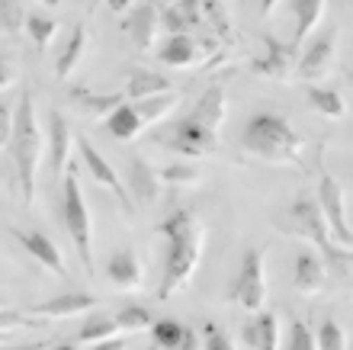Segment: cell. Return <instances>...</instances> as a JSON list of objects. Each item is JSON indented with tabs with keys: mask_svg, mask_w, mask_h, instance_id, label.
I'll use <instances>...</instances> for the list:
<instances>
[{
	"mask_svg": "<svg viewBox=\"0 0 353 350\" xmlns=\"http://www.w3.org/2000/svg\"><path fill=\"white\" fill-rule=\"evenodd\" d=\"M228 100H225L222 84H212L209 90L199 97L190 116L176 119L164 135L161 145L170 148L180 157H205L219 151V129H222L225 116H228Z\"/></svg>",
	"mask_w": 353,
	"mask_h": 350,
	"instance_id": "cell-1",
	"label": "cell"
},
{
	"mask_svg": "<svg viewBox=\"0 0 353 350\" xmlns=\"http://www.w3.org/2000/svg\"><path fill=\"white\" fill-rule=\"evenodd\" d=\"M161 235H168V264H164V277L158 286V299L170 295L186 283L199 267V254H203V225L190 209H176L161 222Z\"/></svg>",
	"mask_w": 353,
	"mask_h": 350,
	"instance_id": "cell-2",
	"label": "cell"
},
{
	"mask_svg": "<svg viewBox=\"0 0 353 350\" xmlns=\"http://www.w3.org/2000/svg\"><path fill=\"white\" fill-rule=\"evenodd\" d=\"M305 139L279 113H257L241 132V151L270 164H296Z\"/></svg>",
	"mask_w": 353,
	"mask_h": 350,
	"instance_id": "cell-3",
	"label": "cell"
},
{
	"mask_svg": "<svg viewBox=\"0 0 353 350\" xmlns=\"http://www.w3.org/2000/svg\"><path fill=\"white\" fill-rule=\"evenodd\" d=\"M10 151H13V164H17L19 200L26 206H32V200H36L39 164H42V126H39V119H36V100H32L29 90H23V97H19Z\"/></svg>",
	"mask_w": 353,
	"mask_h": 350,
	"instance_id": "cell-4",
	"label": "cell"
},
{
	"mask_svg": "<svg viewBox=\"0 0 353 350\" xmlns=\"http://www.w3.org/2000/svg\"><path fill=\"white\" fill-rule=\"evenodd\" d=\"M289 219H292V231H296V235L308 238L325 254V264H334L341 273L353 264V248H344V244L334 238V231H331L325 212H321V206H318L315 200H299V203H292Z\"/></svg>",
	"mask_w": 353,
	"mask_h": 350,
	"instance_id": "cell-5",
	"label": "cell"
},
{
	"mask_svg": "<svg viewBox=\"0 0 353 350\" xmlns=\"http://www.w3.org/2000/svg\"><path fill=\"white\" fill-rule=\"evenodd\" d=\"M65 193H61V215H65V229L71 235L77 248V257L84 264L87 273H93V225H90V212H87V200H84V190L77 184L74 174H68L65 184Z\"/></svg>",
	"mask_w": 353,
	"mask_h": 350,
	"instance_id": "cell-6",
	"label": "cell"
},
{
	"mask_svg": "<svg viewBox=\"0 0 353 350\" xmlns=\"http://www.w3.org/2000/svg\"><path fill=\"white\" fill-rule=\"evenodd\" d=\"M267 251L263 248H251L244 251L241 257V270L232 283V299L241 305L244 312H261L267 302V270H263Z\"/></svg>",
	"mask_w": 353,
	"mask_h": 350,
	"instance_id": "cell-7",
	"label": "cell"
},
{
	"mask_svg": "<svg viewBox=\"0 0 353 350\" xmlns=\"http://www.w3.org/2000/svg\"><path fill=\"white\" fill-rule=\"evenodd\" d=\"M334 58H337V29L327 26L321 29L315 39H312V46L299 55V77L308 84L315 81H325L331 68H334Z\"/></svg>",
	"mask_w": 353,
	"mask_h": 350,
	"instance_id": "cell-8",
	"label": "cell"
},
{
	"mask_svg": "<svg viewBox=\"0 0 353 350\" xmlns=\"http://www.w3.org/2000/svg\"><path fill=\"white\" fill-rule=\"evenodd\" d=\"M263 48H267V55L257 58L251 65L254 74L273 77V81H289L292 71H299V46L296 42H279V39H273V36H263Z\"/></svg>",
	"mask_w": 353,
	"mask_h": 350,
	"instance_id": "cell-9",
	"label": "cell"
},
{
	"mask_svg": "<svg viewBox=\"0 0 353 350\" xmlns=\"http://www.w3.org/2000/svg\"><path fill=\"white\" fill-rule=\"evenodd\" d=\"M318 206L325 212L334 238L344 248H353V229L347 225V209H344V186L337 184L334 177H321V184H318Z\"/></svg>",
	"mask_w": 353,
	"mask_h": 350,
	"instance_id": "cell-10",
	"label": "cell"
},
{
	"mask_svg": "<svg viewBox=\"0 0 353 350\" xmlns=\"http://www.w3.org/2000/svg\"><path fill=\"white\" fill-rule=\"evenodd\" d=\"M77 151H81V161L87 164V171L93 174V180H97L100 186H106L112 196H119V203H122V209L125 212H135V200H132L129 186L119 184V174H116L110 161L93 148V142L90 139H77Z\"/></svg>",
	"mask_w": 353,
	"mask_h": 350,
	"instance_id": "cell-11",
	"label": "cell"
},
{
	"mask_svg": "<svg viewBox=\"0 0 353 350\" xmlns=\"http://www.w3.org/2000/svg\"><path fill=\"white\" fill-rule=\"evenodd\" d=\"M125 32H129V39H132V46L139 48V52H148L151 46H154V39H158V32H161V7L154 3V0H145L141 7H135L125 17Z\"/></svg>",
	"mask_w": 353,
	"mask_h": 350,
	"instance_id": "cell-12",
	"label": "cell"
},
{
	"mask_svg": "<svg viewBox=\"0 0 353 350\" xmlns=\"http://www.w3.org/2000/svg\"><path fill=\"white\" fill-rule=\"evenodd\" d=\"M71 145H74V135H71V126L58 110L48 113V164H52V174L61 177L68 167V157H71Z\"/></svg>",
	"mask_w": 353,
	"mask_h": 350,
	"instance_id": "cell-13",
	"label": "cell"
},
{
	"mask_svg": "<svg viewBox=\"0 0 353 350\" xmlns=\"http://www.w3.org/2000/svg\"><path fill=\"white\" fill-rule=\"evenodd\" d=\"M93 309H97V295L81 293V289H68V293L36 305L32 315H39V318H71V315H84L93 312Z\"/></svg>",
	"mask_w": 353,
	"mask_h": 350,
	"instance_id": "cell-14",
	"label": "cell"
},
{
	"mask_svg": "<svg viewBox=\"0 0 353 350\" xmlns=\"http://www.w3.org/2000/svg\"><path fill=\"white\" fill-rule=\"evenodd\" d=\"M13 238H19V244H23V248H26L46 270H52L55 277H68L65 260H61V251H58L55 241L46 238L42 231H13Z\"/></svg>",
	"mask_w": 353,
	"mask_h": 350,
	"instance_id": "cell-15",
	"label": "cell"
},
{
	"mask_svg": "<svg viewBox=\"0 0 353 350\" xmlns=\"http://www.w3.org/2000/svg\"><path fill=\"white\" fill-rule=\"evenodd\" d=\"M199 55H203V48L190 32H174L158 52L161 65L168 68H193L199 61Z\"/></svg>",
	"mask_w": 353,
	"mask_h": 350,
	"instance_id": "cell-16",
	"label": "cell"
},
{
	"mask_svg": "<svg viewBox=\"0 0 353 350\" xmlns=\"http://www.w3.org/2000/svg\"><path fill=\"white\" fill-rule=\"evenodd\" d=\"M244 344L251 350H276L279 347V318L276 312H257L254 322L244 324Z\"/></svg>",
	"mask_w": 353,
	"mask_h": 350,
	"instance_id": "cell-17",
	"label": "cell"
},
{
	"mask_svg": "<svg viewBox=\"0 0 353 350\" xmlns=\"http://www.w3.org/2000/svg\"><path fill=\"white\" fill-rule=\"evenodd\" d=\"M325 277H327V267L325 260H318L315 254H299L296 257V267H292V283L302 295H315L325 289Z\"/></svg>",
	"mask_w": 353,
	"mask_h": 350,
	"instance_id": "cell-18",
	"label": "cell"
},
{
	"mask_svg": "<svg viewBox=\"0 0 353 350\" xmlns=\"http://www.w3.org/2000/svg\"><path fill=\"white\" fill-rule=\"evenodd\" d=\"M71 103L74 110H81L84 116H110L112 110H119L122 103V93H97L90 87H71Z\"/></svg>",
	"mask_w": 353,
	"mask_h": 350,
	"instance_id": "cell-19",
	"label": "cell"
},
{
	"mask_svg": "<svg viewBox=\"0 0 353 350\" xmlns=\"http://www.w3.org/2000/svg\"><path fill=\"white\" fill-rule=\"evenodd\" d=\"M161 174L154 171V167L148 164V161H141V157H135L132 161V171H129V193L139 200V203H154L161 193Z\"/></svg>",
	"mask_w": 353,
	"mask_h": 350,
	"instance_id": "cell-20",
	"label": "cell"
},
{
	"mask_svg": "<svg viewBox=\"0 0 353 350\" xmlns=\"http://www.w3.org/2000/svg\"><path fill=\"white\" fill-rule=\"evenodd\" d=\"M106 277L119 286V289H139L141 286L139 257H135L132 251H119V254H112L110 264H106Z\"/></svg>",
	"mask_w": 353,
	"mask_h": 350,
	"instance_id": "cell-21",
	"label": "cell"
},
{
	"mask_svg": "<svg viewBox=\"0 0 353 350\" xmlns=\"http://www.w3.org/2000/svg\"><path fill=\"white\" fill-rule=\"evenodd\" d=\"M141 129H145V122H141L139 110H135V106H129V103H122L119 110H112L110 116H106V132H110L116 142L139 139Z\"/></svg>",
	"mask_w": 353,
	"mask_h": 350,
	"instance_id": "cell-22",
	"label": "cell"
},
{
	"mask_svg": "<svg viewBox=\"0 0 353 350\" xmlns=\"http://www.w3.org/2000/svg\"><path fill=\"white\" fill-rule=\"evenodd\" d=\"M327 0H292V13H296V32H292V42H302L318 29L321 17H325Z\"/></svg>",
	"mask_w": 353,
	"mask_h": 350,
	"instance_id": "cell-23",
	"label": "cell"
},
{
	"mask_svg": "<svg viewBox=\"0 0 353 350\" xmlns=\"http://www.w3.org/2000/svg\"><path fill=\"white\" fill-rule=\"evenodd\" d=\"M308 106L318 113V116H325V119H344V97L337 90H331V87H318V84H308Z\"/></svg>",
	"mask_w": 353,
	"mask_h": 350,
	"instance_id": "cell-24",
	"label": "cell"
},
{
	"mask_svg": "<svg viewBox=\"0 0 353 350\" xmlns=\"http://www.w3.org/2000/svg\"><path fill=\"white\" fill-rule=\"evenodd\" d=\"M174 90L170 87V81L164 77V74L158 71H132L129 74V87H125V93H129L132 100H145V97H154V93H168Z\"/></svg>",
	"mask_w": 353,
	"mask_h": 350,
	"instance_id": "cell-25",
	"label": "cell"
},
{
	"mask_svg": "<svg viewBox=\"0 0 353 350\" xmlns=\"http://www.w3.org/2000/svg\"><path fill=\"white\" fill-rule=\"evenodd\" d=\"M84 48H87V26L84 23H77V26L71 29V42H68V48L61 52V58H58V65H55V74L61 77V81L77 68V61H81V55H84Z\"/></svg>",
	"mask_w": 353,
	"mask_h": 350,
	"instance_id": "cell-26",
	"label": "cell"
},
{
	"mask_svg": "<svg viewBox=\"0 0 353 350\" xmlns=\"http://www.w3.org/2000/svg\"><path fill=\"white\" fill-rule=\"evenodd\" d=\"M176 103H180V97H176L174 90H168V93H154V97H145V100H139V103H135V110H139L141 122H145V126H151V122L164 119V116L174 110Z\"/></svg>",
	"mask_w": 353,
	"mask_h": 350,
	"instance_id": "cell-27",
	"label": "cell"
},
{
	"mask_svg": "<svg viewBox=\"0 0 353 350\" xmlns=\"http://www.w3.org/2000/svg\"><path fill=\"white\" fill-rule=\"evenodd\" d=\"M119 334V324H116V315H87V322L81 324V334L77 341L84 344H100L106 338H116Z\"/></svg>",
	"mask_w": 353,
	"mask_h": 350,
	"instance_id": "cell-28",
	"label": "cell"
},
{
	"mask_svg": "<svg viewBox=\"0 0 353 350\" xmlns=\"http://www.w3.org/2000/svg\"><path fill=\"white\" fill-rule=\"evenodd\" d=\"M186 338V328L180 322H170V318H161V322L151 324V341L158 344L161 350H176Z\"/></svg>",
	"mask_w": 353,
	"mask_h": 350,
	"instance_id": "cell-29",
	"label": "cell"
},
{
	"mask_svg": "<svg viewBox=\"0 0 353 350\" xmlns=\"http://www.w3.org/2000/svg\"><path fill=\"white\" fill-rule=\"evenodd\" d=\"M55 32H58V23L52 17H42V13H29V17H26V36L32 39L39 48L52 46Z\"/></svg>",
	"mask_w": 353,
	"mask_h": 350,
	"instance_id": "cell-30",
	"label": "cell"
},
{
	"mask_svg": "<svg viewBox=\"0 0 353 350\" xmlns=\"http://www.w3.org/2000/svg\"><path fill=\"white\" fill-rule=\"evenodd\" d=\"M26 7L23 0H0V29L3 32H23L26 29Z\"/></svg>",
	"mask_w": 353,
	"mask_h": 350,
	"instance_id": "cell-31",
	"label": "cell"
},
{
	"mask_svg": "<svg viewBox=\"0 0 353 350\" xmlns=\"http://www.w3.org/2000/svg\"><path fill=\"white\" fill-rule=\"evenodd\" d=\"M116 324L119 331H145L151 328V312L145 305H125L122 312H116Z\"/></svg>",
	"mask_w": 353,
	"mask_h": 350,
	"instance_id": "cell-32",
	"label": "cell"
},
{
	"mask_svg": "<svg viewBox=\"0 0 353 350\" xmlns=\"http://www.w3.org/2000/svg\"><path fill=\"white\" fill-rule=\"evenodd\" d=\"M315 338H318V350H347V334L334 318H325Z\"/></svg>",
	"mask_w": 353,
	"mask_h": 350,
	"instance_id": "cell-33",
	"label": "cell"
},
{
	"mask_svg": "<svg viewBox=\"0 0 353 350\" xmlns=\"http://www.w3.org/2000/svg\"><path fill=\"white\" fill-rule=\"evenodd\" d=\"M158 174H161V180L170 184V186H190V184L199 180V167L186 164V161H176V164L164 167V171H158Z\"/></svg>",
	"mask_w": 353,
	"mask_h": 350,
	"instance_id": "cell-34",
	"label": "cell"
},
{
	"mask_svg": "<svg viewBox=\"0 0 353 350\" xmlns=\"http://www.w3.org/2000/svg\"><path fill=\"white\" fill-rule=\"evenodd\" d=\"M39 324H42V318H29V315L13 312V309H3V305H0V334L17 331V328H39Z\"/></svg>",
	"mask_w": 353,
	"mask_h": 350,
	"instance_id": "cell-35",
	"label": "cell"
},
{
	"mask_svg": "<svg viewBox=\"0 0 353 350\" xmlns=\"http://www.w3.org/2000/svg\"><path fill=\"white\" fill-rule=\"evenodd\" d=\"M289 350H318V338L305 322H296L289 331Z\"/></svg>",
	"mask_w": 353,
	"mask_h": 350,
	"instance_id": "cell-36",
	"label": "cell"
},
{
	"mask_svg": "<svg viewBox=\"0 0 353 350\" xmlns=\"http://www.w3.org/2000/svg\"><path fill=\"white\" fill-rule=\"evenodd\" d=\"M203 350H234V341L228 338L225 331H219L212 322L205 324V341H203Z\"/></svg>",
	"mask_w": 353,
	"mask_h": 350,
	"instance_id": "cell-37",
	"label": "cell"
},
{
	"mask_svg": "<svg viewBox=\"0 0 353 350\" xmlns=\"http://www.w3.org/2000/svg\"><path fill=\"white\" fill-rule=\"evenodd\" d=\"M13 122H17V110H10L7 103H0V151L10 148V139H13Z\"/></svg>",
	"mask_w": 353,
	"mask_h": 350,
	"instance_id": "cell-38",
	"label": "cell"
},
{
	"mask_svg": "<svg viewBox=\"0 0 353 350\" xmlns=\"http://www.w3.org/2000/svg\"><path fill=\"white\" fill-rule=\"evenodd\" d=\"M13 84H17V68L0 58V90H7V87H13Z\"/></svg>",
	"mask_w": 353,
	"mask_h": 350,
	"instance_id": "cell-39",
	"label": "cell"
},
{
	"mask_svg": "<svg viewBox=\"0 0 353 350\" xmlns=\"http://www.w3.org/2000/svg\"><path fill=\"white\" fill-rule=\"evenodd\" d=\"M97 3H103L106 10H112L116 17H122V13H129L132 10V0H97Z\"/></svg>",
	"mask_w": 353,
	"mask_h": 350,
	"instance_id": "cell-40",
	"label": "cell"
},
{
	"mask_svg": "<svg viewBox=\"0 0 353 350\" xmlns=\"http://www.w3.org/2000/svg\"><path fill=\"white\" fill-rule=\"evenodd\" d=\"M129 344L122 341V338H106V341H100V344H93L90 350H125Z\"/></svg>",
	"mask_w": 353,
	"mask_h": 350,
	"instance_id": "cell-41",
	"label": "cell"
},
{
	"mask_svg": "<svg viewBox=\"0 0 353 350\" xmlns=\"http://www.w3.org/2000/svg\"><path fill=\"white\" fill-rule=\"evenodd\" d=\"M46 347V341H36V344H17V347H13V344H0V350H42Z\"/></svg>",
	"mask_w": 353,
	"mask_h": 350,
	"instance_id": "cell-42",
	"label": "cell"
},
{
	"mask_svg": "<svg viewBox=\"0 0 353 350\" xmlns=\"http://www.w3.org/2000/svg\"><path fill=\"white\" fill-rule=\"evenodd\" d=\"M180 350H199V338H196V331H186L183 344H180Z\"/></svg>",
	"mask_w": 353,
	"mask_h": 350,
	"instance_id": "cell-43",
	"label": "cell"
},
{
	"mask_svg": "<svg viewBox=\"0 0 353 350\" xmlns=\"http://www.w3.org/2000/svg\"><path fill=\"white\" fill-rule=\"evenodd\" d=\"M279 0H261V13L263 17H270V13H273V7H276Z\"/></svg>",
	"mask_w": 353,
	"mask_h": 350,
	"instance_id": "cell-44",
	"label": "cell"
},
{
	"mask_svg": "<svg viewBox=\"0 0 353 350\" xmlns=\"http://www.w3.org/2000/svg\"><path fill=\"white\" fill-rule=\"evenodd\" d=\"M52 350H77V344H55Z\"/></svg>",
	"mask_w": 353,
	"mask_h": 350,
	"instance_id": "cell-45",
	"label": "cell"
},
{
	"mask_svg": "<svg viewBox=\"0 0 353 350\" xmlns=\"http://www.w3.org/2000/svg\"><path fill=\"white\" fill-rule=\"evenodd\" d=\"M42 3H46V7H58V0H42Z\"/></svg>",
	"mask_w": 353,
	"mask_h": 350,
	"instance_id": "cell-46",
	"label": "cell"
},
{
	"mask_svg": "<svg viewBox=\"0 0 353 350\" xmlns=\"http://www.w3.org/2000/svg\"><path fill=\"white\" fill-rule=\"evenodd\" d=\"M347 81H350V84H353V71H347Z\"/></svg>",
	"mask_w": 353,
	"mask_h": 350,
	"instance_id": "cell-47",
	"label": "cell"
},
{
	"mask_svg": "<svg viewBox=\"0 0 353 350\" xmlns=\"http://www.w3.org/2000/svg\"><path fill=\"white\" fill-rule=\"evenodd\" d=\"M151 350H161V347H158V344H154V347H151Z\"/></svg>",
	"mask_w": 353,
	"mask_h": 350,
	"instance_id": "cell-48",
	"label": "cell"
},
{
	"mask_svg": "<svg viewBox=\"0 0 353 350\" xmlns=\"http://www.w3.org/2000/svg\"><path fill=\"white\" fill-rule=\"evenodd\" d=\"M0 305H3V299H0Z\"/></svg>",
	"mask_w": 353,
	"mask_h": 350,
	"instance_id": "cell-49",
	"label": "cell"
}]
</instances>
